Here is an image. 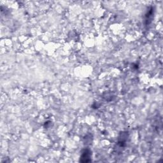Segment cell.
Wrapping results in <instances>:
<instances>
[{"label":"cell","instance_id":"obj_1","mask_svg":"<svg viewBox=\"0 0 163 163\" xmlns=\"http://www.w3.org/2000/svg\"><path fill=\"white\" fill-rule=\"evenodd\" d=\"M91 152L89 149H84L82 152L80 157V162H88L91 161Z\"/></svg>","mask_w":163,"mask_h":163}]
</instances>
